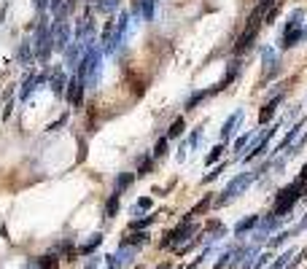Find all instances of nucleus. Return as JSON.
<instances>
[{
  "instance_id": "8",
  "label": "nucleus",
  "mask_w": 307,
  "mask_h": 269,
  "mask_svg": "<svg viewBox=\"0 0 307 269\" xmlns=\"http://www.w3.org/2000/svg\"><path fill=\"white\" fill-rule=\"evenodd\" d=\"M283 102V94H275L270 102H267L264 108H261V113H259V124H270L272 121V116H275V111H278V105Z\"/></svg>"
},
{
  "instance_id": "6",
  "label": "nucleus",
  "mask_w": 307,
  "mask_h": 269,
  "mask_svg": "<svg viewBox=\"0 0 307 269\" xmlns=\"http://www.w3.org/2000/svg\"><path fill=\"white\" fill-rule=\"evenodd\" d=\"M84 86H87V81L78 76H73L68 81V102H73V105H81L84 102Z\"/></svg>"
},
{
  "instance_id": "28",
  "label": "nucleus",
  "mask_w": 307,
  "mask_h": 269,
  "mask_svg": "<svg viewBox=\"0 0 307 269\" xmlns=\"http://www.w3.org/2000/svg\"><path fill=\"white\" fill-rule=\"evenodd\" d=\"M248 140H251V132L240 134L237 140H235V151H243V148H245V146H248Z\"/></svg>"
},
{
  "instance_id": "4",
  "label": "nucleus",
  "mask_w": 307,
  "mask_h": 269,
  "mask_svg": "<svg viewBox=\"0 0 307 269\" xmlns=\"http://www.w3.org/2000/svg\"><path fill=\"white\" fill-rule=\"evenodd\" d=\"M194 232H197V226H194L191 221H183L181 226H175L173 232H170L167 237L162 240V248H178V242H183L186 237H191Z\"/></svg>"
},
{
  "instance_id": "36",
  "label": "nucleus",
  "mask_w": 307,
  "mask_h": 269,
  "mask_svg": "<svg viewBox=\"0 0 307 269\" xmlns=\"http://www.w3.org/2000/svg\"><path fill=\"white\" fill-rule=\"evenodd\" d=\"M299 181H302V183H307V164L302 167V175H299Z\"/></svg>"
},
{
  "instance_id": "26",
  "label": "nucleus",
  "mask_w": 307,
  "mask_h": 269,
  "mask_svg": "<svg viewBox=\"0 0 307 269\" xmlns=\"http://www.w3.org/2000/svg\"><path fill=\"white\" fill-rule=\"evenodd\" d=\"M38 264H41V269H57V258L54 256H41Z\"/></svg>"
},
{
  "instance_id": "33",
  "label": "nucleus",
  "mask_w": 307,
  "mask_h": 269,
  "mask_svg": "<svg viewBox=\"0 0 307 269\" xmlns=\"http://www.w3.org/2000/svg\"><path fill=\"white\" fill-rule=\"evenodd\" d=\"M151 172V159H145V162H140V172L138 175H148Z\"/></svg>"
},
{
  "instance_id": "19",
  "label": "nucleus",
  "mask_w": 307,
  "mask_h": 269,
  "mask_svg": "<svg viewBox=\"0 0 307 269\" xmlns=\"http://www.w3.org/2000/svg\"><path fill=\"white\" fill-rule=\"evenodd\" d=\"M183 129H186V121H183V118H175V121L170 124V129H167V140H170V137H181Z\"/></svg>"
},
{
  "instance_id": "40",
  "label": "nucleus",
  "mask_w": 307,
  "mask_h": 269,
  "mask_svg": "<svg viewBox=\"0 0 307 269\" xmlns=\"http://www.w3.org/2000/svg\"><path fill=\"white\" fill-rule=\"evenodd\" d=\"M157 269H167V267H157Z\"/></svg>"
},
{
  "instance_id": "13",
  "label": "nucleus",
  "mask_w": 307,
  "mask_h": 269,
  "mask_svg": "<svg viewBox=\"0 0 307 269\" xmlns=\"http://www.w3.org/2000/svg\"><path fill=\"white\" fill-rule=\"evenodd\" d=\"M65 86H68V81H65V73L57 67V70H54V76H52V92L54 94H62Z\"/></svg>"
},
{
  "instance_id": "16",
  "label": "nucleus",
  "mask_w": 307,
  "mask_h": 269,
  "mask_svg": "<svg viewBox=\"0 0 307 269\" xmlns=\"http://www.w3.org/2000/svg\"><path fill=\"white\" fill-rule=\"evenodd\" d=\"M210 202H213V199H210V197H205L202 202H197V205H194V207H191L189 213H186V218H183V221H191V218H194V216H199V213H205V210H208V207H210Z\"/></svg>"
},
{
  "instance_id": "24",
  "label": "nucleus",
  "mask_w": 307,
  "mask_h": 269,
  "mask_svg": "<svg viewBox=\"0 0 307 269\" xmlns=\"http://www.w3.org/2000/svg\"><path fill=\"white\" fill-rule=\"evenodd\" d=\"M100 242H103V234H94V237L87 242V245H81V248H78V253H92L94 248L100 245Z\"/></svg>"
},
{
  "instance_id": "17",
  "label": "nucleus",
  "mask_w": 307,
  "mask_h": 269,
  "mask_svg": "<svg viewBox=\"0 0 307 269\" xmlns=\"http://www.w3.org/2000/svg\"><path fill=\"white\" fill-rule=\"evenodd\" d=\"M119 213V194H110L105 202V218H113Z\"/></svg>"
},
{
  "instance_id": "18",
  "label": "nucleus",
  "mask_w": 307,
  "mask_h": 269,
  "mask_svg": "<svg viewBox=\"0 0 307 269\" xmlns=\"http://www.w3.org/2000/svg\"><path fill=\"white\" fill-rule=\"evenodd\" d=\"M132 181H135V175H129V172H122V175L116 178V194L127 191V188L132 186Z\"/></svg>"
},
{
  "instance_id": "31",
  "label": "nucleus",
  "mask_w": 307,
  "mask_h": 269,
  "mask_svg": "<svg viewBox=\"0 0 307 269\" xmlns=\"http://www.w3.org/2000/svg\"><path fill=\"white\" fill-rule=\"evenodd\" d=\"M270 258H272V256H270V253H264V256H259V258H256V264H253V269H264L267 264H270Z\"/></svg>"
},
{
  "instance_id": "3",
  "label": "nucleus",
  "mask_w": 307,
  "mask_h": 269,
  "mask_svg": "<svg viewBox=\"0 0 307 269\" xmlns=\"http://www.w3.org/2000/svg\"><path fill=\"white\" fill-rule=\"evenodd\" d=\"M52 49H54V35H52V30L41 22L38 24V35H35V57L41 59V62H46Z\"/></svg>"
},
{
  "instance_id": "14",
  "label": "nucleus",
  "mask_w": 307,
  "mask_h": 269,
  "mask_svg": "<svg viewBox=\"0 0 307 269\" xmlns=\"http://www.w3.org/2000/svg\"><path fill=\"white\" fill-rule=\"evenodd\" d=\"M256 223H259V216H248V218H243V221L237 223V226H235V234H245V232H251V229L256 226Z\"/></svg>"
},
{
  "instance_id": "11",
  "label": "nucleus",
  "mask_w": 307,
  "mask_h": 269,
  "mask_svg": "<svg viewBox=\"0 0 307 269\" xmlns=\"http://www.w3.org/2000/svg\"><path fill=\"white\" fill-rule=\"evenodd\" d=\"M302 127H305V121H296V124H294V129H289V132H286V137H283V140L278 143V148H275L272 153H278V151H286V148H289L291 143H294L296 137H299V129H302Z\"/></svg>"
},
{
  "instance_id": "34",
  "label": "nucleus",
  "mask_w": 307,
  "mask_h": 269,
  "mask_svg": "<svg viewBox=\"0 0 307 269\" xmlns=\"http://www.w3.org/2000/svg\"><path fill=\"white\" fill-rule=\"evenodd\" d=\"M270 3H272V0H256V6H259L261 11H267V8H270Z\"/></svg>"
},
{
  "instance_id": "23",
  "label": "nucleus",
  "mask_w": 307,
  "mask_h": 269,
  "mask_svg": "<svg viewBox=\"0 0 307 269\" xmlns=\"http://www.w3.org/2000/svg\"><path fill=\"white\" fill-rule=\"evenodd\" d=\"M221 153H224V146L218 143V146H213V148H210V153L205 156V164H216L221 159Z\"/></svg>"
},
{
  "instance_id": "27",
  "label": "nucleus",
  "mask_w": 307,
  "mask_h": 269,
  "mask_svg": "<svg viewBox=\"0 0 307 269\" xmlns=\"http://www.w3.org/2000/svg\"><path fill=\"white\" fill-rule=\"evenodd\" d=\"M167 153V137H159V143H157V148H154V159H159V156H164Z\"/></svg>"
},
{
  "instance_id": "21",
  "label": "nucleus",
  "mask_w": 307,
  "mask_h": 269,
  "mask_svg": "<svg viewBox=\"0 0 307 269\" xmlns=\"http://www.w3.org/2000/svg\"><path fill=\"white\" fill-rule=\"evenodd\" d=\"M119 8V0H100L97 3V11L100 14H113Z\"/></svg>"
},
{
  "instance_id": "22",
  "label": "nucleus",
  "mask_w": 307,
  "mask_h": 269,
  "mask_svg": "<svg viewBox=\"0 0 307 269\" xmlns=\"http://www.w3.org/2000/svg\"><path fill=\"white\" fill-rule=\"evenodd\" d=\"M205 97H208V92H194L189 100H186V111H191V108H197V105L202 102Z\"/></svg>"
},
{
  "instance_id": "39",
  "label": "nucleus",
  "mask_w": 307,
  "mask_h": 269,
  "mask_svg": "<svg viewBox=\"0 0 307 269\" xmlns=\"http://www.w3.org/2000/svg\"><path fill=\"white\" fill-rule=\"evenodd\" d=\"M0 19H3V8H0Z\"/></svg>"
},
{
  "instance_id": "29",
  "label": "nucleus",
  "mask_w": 307,
  "mask_h": 269,
  "mask_svg": "<svg viewBox=\"0 0 307 269\" xmlns=\"http://www.w3.org/2000/svg\"><path fill=\"white\" fill-rule=\"evenodd\" d=\"M140 210H151V199L148 197H140L138 202H135V213H140Z\"/></svg>"
},
{
  "instance_id": "32",
  "label": "nucleus",
  "mask_w": 307,
  "mask_h": 269,
  "mask_svg": "<svg viewBox=\"0 0 307 269\" xmlns=\"http://www.w3.org/2000/svg\"><path fill=\"white\" fill-rule=\"evenodd\" d=\"M19 59H22V62H30V43H22V49H19Z\"/></svg>"
},
{
  "instance_id": "1",
  "label": "nucleus",
  "mask_w": 307,
  "mask_h": 269,
  "mask_svg": "<svg viewBox=\"0 0 307 269\" xmlns=\"http://www.w3.org/2000/svg\"><path fill=\"white\" fill-rule=\"evenodd\" d=\"M307 191V183H302V181H296V183H289L286 188H280L278 191V197H275V207H272V216L275 218H283L286 213L291 210V207L296 205L302 199V194Z\"/></svg>"
},
{
  "instance_id": "12",
  "label": "nucleus",
  "mask_w": 307,
  "mask_h": 269,
  "mask_svg": "<svg viewBox=\"0 0 307 269\" xmlns=\"http://www.w3.org/2000/svg\"><path fill=\"white\" fill-rule=\"evenodd\" d=\"M145 242H148V234L145 232H132L129 237L122 240V248H135V245H145Z\"/></svg>"
},
{
  "instance_id": "2",
  "label": "nucleus",
  "mask_w": 307,
  "mask_h": 269,
  "mask_svg": "<svg viewBox=\"0 0 307 269\" xmlns=\"http://www.w3.org/2000/svg\"><path fill=\"white\" fill-rule=\"evenodd\" d=\"M264 170H267V164H264V167H259V170H251V172H243V175L232 178V181H229V186L224 188V197H218V205H226V202H232V199L237 197L240 191H245V188H248L251 183H253Z\"/></svg>"
},
{
  "instance_id": "20",
  "label": "nucleus",
  "mask_w": 307,
  "mask_h": 269,
  "mask_svg": "<svg viewBox=\"0 0 307 269\" xmlns=\"http://www.w3.org/2000/svg\"><path fill=\"white\" fill-rule=\"evenodd\" d=\"M291 258H296V253H294V251H286L283 256H278V258H275V261H272V267H270V269H286V264H289Z\"/></svg>"
},
{
  "instance_id": "25",
  "label": "nucleus",
  "mask_w": 307,
  "mask_h": 269,
  "mask_svg": "<svg viewBox=\"0 0 307 269\" xmlns=\"http://www.w3.org/2000/svg\"><path fill=\"white\" fill-rule=\"evenodd\" d=\"M157 221V216H145V218H138V221H132V229H145L151 226V223Z\"/></svg>"
},
{
  "instance_id": "5",
  "label": "nucleus",
  "mask_w": 307,
  "mask_h": 269,
  "mask_svg": "<svg viewBox=\"0 0 307 269\" xmlns=\"http://www.w3.org/2000/svg\"><path fill=\"white\" fill-rule=\"evenodd\" d=\"M54 49L57 51H68V46H70V24L68 22H54Z\"/></svg>"
},
{
  "instance_id": "37",
  "label": "nucleus",
  "mask_w": 307,
  "mask_h": 269,
  "mask_svg": "<svg viewBox=\"0 0 307 269\" xmlns=\"http://www.w3.org/2000/svg\"><path fill=\"white\" fill-rule=\"evenodd\" d=\"M87 269H97V261H89V264H87Z\"/></svg>"
},
{
  "instance_id": "38",
  "label": "nucleus",
  "mask_w": 307,
  "mask_h": 269,
  "mask_svg": "<svg viewBox=\"0 0 307 269\" xmlns=\"http://www.w3.org/2000/svg\"><path fill=\"white\" fill-rule=\"evenodd\" d=\"M75 6V0H68V11H70V8H73Z\"/></svg>"
},
{
  "instance_id": "7",
  "label": "nucleus",
  "mask_w": 307,
  "mask_h": 269,
  "mask_svg": "<svg viewBox=\"0 0 307 269\" xmlns=\"http://www.w3.org/2000/svg\"><path fill=\"white\" fill-rule=\"evenodd\" d=\"M275 129H278V127H272V129H267V132H264V134H261L259 140H256V146H253V148H251V153H245V156H243V162H251V159L261 156V153H264V151H267V143H270V137H272V134H275Z\"/></svg>"
},
{
  "instance_id": "10",
  "label": "nucleus",
  "mask_w": 307,
  "mask_h": 269,
  "mask_svg": "<svg viewBox=\"0 0 307 269\" xmlns=\"http://www.w3.org/2000/svg\"><path fill=\"white\" fill-rule=\"evenodd\" d=\"M240 121H243V111H237L235 116H229V118H226L224 129H221V140H229V137L235 134V129L240 127Z\"/></svg>"
},
{
  "instance_id": "30",
  "label": "nucleus",
  "mask_w": 307,
  "mask_h": 269,
  "mask_svg": "<svg viewBox=\"0 0 307 269\" xmlns=\"http://www.w3.org/2000/svg\"><path fill=\"white\" fill-rule=\"evenodd\" d=\"M224 167H226V164H218V167H216V170H213V172H208V175H205V178H202V183H210V181H216V178H218V175H221V172H224Z\"/></svg>"
},
{
  "instance_id": "9",
  "label": "nucleus",
  "mask_w": 307,
  "mask_h": 269,
  "mask_svg": "<svg viewBox=\"0 0 307 269\" xmlns=\"http://www.w3.org/2000/svg\"><path fill=\"white\" fill-rule=\"evenodd\" d=\"M302 38H305V30H302V27H286L280 46H283V49H291V46H296V43H299Z\"/></svg>"
},
{
  "instance_id": "15",
  "label": "nucleus",
  "mask_w": 307,
  "mask_h": 269,
  "mask_svg": "<svg viewBox=\"0 0 307 269\" xmlns=\"http://www.w3.org/2000/svg\"><path fill=\"white\" fill-rule=\"evenodd\" d=\"M43 81V76H27V81H24V89H22V100H27L30 94H33V89H38V84Z\"/></svg>"
},
{
  "instance_id": "35",
  "label": "nucleus",
  "mask_w": 307,
  "mask_h": 269,
  "mask_svg": "<svg viewBox=\"0 0 307 269\" xmlns=\"http://www.w3.org/2000/svg\"><path fill=\"white\" fill-rule=\"evenodd\" d=\"M35 3V8H38V11H43V8H46V0H33Z\"/></svg>"
}]
</instances>
